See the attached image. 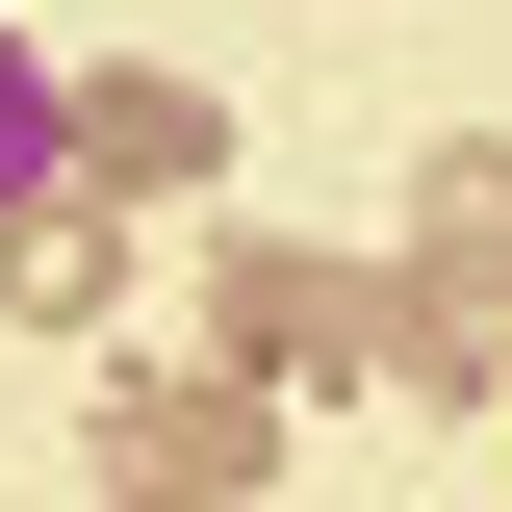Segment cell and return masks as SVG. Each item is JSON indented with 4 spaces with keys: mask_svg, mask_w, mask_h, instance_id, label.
Returning <instances> with one entry per match:
<instances>
[{
    "mask_svg": "<svg viewBox=\"0 0 512 512\" xmlns=\"http://www.w3.org/2000/svg\"><path fill=\"white\" fill-rule=\"evenodd\" d=\"M256 461H282V410H256V384L205 359V384H128V436H103V487H128V512H205V487H256Z\"/></svg>",
    "mask_w": 512,
    "mask_h": 512,
    "instance_id": "obj_1",
    "label": "cell"
},
{
    "mask_svg": "<svg viewBox=\"0 0 512 512\" xmlns=\"http://www.w3.org/2000/svg\"><path fill=\"white\" fill-rule=\"evenodd\" d=\"M77 180H231V103L205 77H77Z\"/></svg>",
    "mask_w": 512,
    "mask_h": 512,
    "instance_id": "obj_2",
    "label": "cell"
},
{
    "mask_svg": "<svg viewBox=\"0 0 512 512\" xmlns=\"http://www.w3.org/2000/svg\"><path fill=\"white\" fill-rule=\"evenodd\" d=\"M103 282H128V231H103V205H0V308H26V333H103Z\"/></svg>",
    "mask_w": 512,
    "mask_h": 512,
    "instance_id": "obj_3",
    "label": "cell"
},
{
    "mask_svg": "<svg viewBox=\"0 0 512 512\" xmlns=\"http://www.w3.org/2000/svg\"><path fill=\"white\" fill-rule=\"evenodd\" d=\"M52 180H77V77L0 26V205H52Z\"/></svg>",
    "mask_w": 512,
    "mask_h": 512,
    "instance_id": "obj_4",
    "label": "cell"
},
{
    "mask_svg": "<svg viewBox=\"0 0 512 512\" xmlns=\"http://www.w3.org/2000/svg\"><path fill=\"white\" fill-rule=\"evenodd\" d=\"M384 384H410V410H461V384H487V308H461V282H410V308H384Z\"/></svg>",
    "mask_w": 512,
    "mask_h": 512,
    "instance_id": "obj_5",
    "label": "cell"
},
{
    "mask_svg": "<svg viewBox=\"0 0 512 512\" xmlns=\"http://www.w3.org/2000/svg\"><path fill=\"white\" fill-rule=\"evenodd\" d=\"M410 205H436V256H512V154H436Z\"/></svg>",
    "mask_w": 512,
    "mask_h": 512,
    "instance_id": "obj_6",
    "label": "cell"
}]
</instances>
